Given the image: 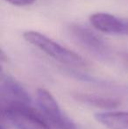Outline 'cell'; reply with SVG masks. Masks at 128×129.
<instances>
[{"instance_id": "obj_3", "label": "cell", "mask_w": 128, "mask_h": 129, "mask_svg": "<svg viewBox=\"0 0 128 129\" xmlns=\"http://www.w3.org/2000/svg\"><path fill=\"white\" fill-rule=\"evenodd\" d=\"M37 105L46 120L57 129H76L75 124L62 112L54 96L45 89H38Z\"/></svg>"}, {"instance_id": "obj_7", "label": "cell", "mask_w": 128, "mask_h": 129, "mask_svg": "<svg viewBox=\"0 0 128 129\" xmlns=\"http://www.w3.org/2000/svg\"><path fill=\"white\" fill-rule=\"evenodd\" d=\"M95 119L108 129H128V112H97Z\"/></svg>"}, {"instance_id": "obj_2", "label": "cell", "mask_w": 128, "mask_h": 129, "mask_svg": "<svg viewBox=\"0 0 128 129\" xmlns=\"http://www.w3.org/2000/svg\"><path fill=\"white\" fill-rule=\"evenodd\" d=\"M2 114L17 129H52L42 114L31 105H13L2 108Z\"/></svg>"}, {"instance_id": "obj_8", "label": "cell", "mask_w": 128, "mask_h": 129, "mask_svg": "<svg viewBox=\"0 0 128 129\" xmlns=\"http://www.w3.org/2000/svg\"><path fill=\"white\" fill-rule=\"evenodd\" d=\"M75 100L85 104L88 105L95 106L97 108L102 109H112L116 108L120 105L118 99H113L110 97H104V96L93 95L88 93H75L73 95Z\"/></svg>"}, {"instance_id": "obj_4", "label": "cell", "mask_w": 128, "mask_h": 129, "mask_svg": "<svg viewBox=\"0 0 128 129\" xmlns=\"http://www.w3.org/2000/svg\"><path fill=\"white\" fill-rule=\"evenodd\" d=\"M69 33L73 39L81 47L100 59L107 60L111 56V50L99 36L88 28L79 25H72Z\"/></svg>"}, {"instance_id": "obj_6", "label": "cell", "mask_w": 128, "mask_h": 129, "mask_svg": "<svg viewBox=\"0 0 128 129\" xmlns=\"http://www.w3.org/2000/svg\"><path fill=\"white\" fill-rule=\"evenodd\" d=\"M90 22L100 32L128 36V19H120L110 13L97 12L91 15Z\"/></svg>"}, {"instance_id": "obj_5", "label": "cell", "mask_w": 128, "mask_h": 129, "mask_svg": "<svg viewBox=\"0 0 128 129\" xmlns=\"http://www.w3.org/2000/svg\"><path fill=\"white\" fill-rule=\"evenodd\" d=\"M1 107L13 105H31L32 99L25 88L13 77L1 74L0 83Z\"/></svg>"}, {"instance_id": "obj_10", "label": "cell", "mask_w": 128, "mask_h": 129, "mask_svg": "<svg viewBox=\"0 0 128 129\" xmlns=\"http://www.w3.org/2000/svg\"><path fill=\"white\" fill-rule=\"evenodd\" d=\"M1 129H6V128H5V126H4L3 125H2V126H1Z\"/></svg>"}, {"instance_id": "obj_9", "label": "cell", "mask_w": 128, "mask_h": 129, "mask_svg": "<svg viewBox=\"0 0 128 129\" xmlns=\"http://www.w3.org/2000/svg\"><path fill=\"white\" fill-rule=\"evenodd\" d=\"M10 4L18 6H25V5H32L35 0H6Z\"/></svg>"}, {"instance_id": "obj_1", "label": "cell", "mask_w": 128, "mask_h": 129, "mask_svg": "<svg viewBox=\"0 0 128 129\" xmlns=\"http://www.w3.org/2000/svg\"><path fill=\"white\" fill-rule=\"evenodd\" d=\"M23 37L27 42L33 45L59 62L78 68H85L88 66L86 60L77 53L62 46L45 34L36 31H26L23 34Z\"/></svg>"}]
</instances>
